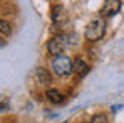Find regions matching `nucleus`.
I'll return each instance as SVG.
<instances>
[{"label":"nucleus","instance_id":"f257e3e1","mask_svg":"<svg viewBox=\"0 0 124 123\" xmlns=\"http://www.w3.org/2000/svg\"><path fill=\"white\" fill-rule=\"evenodd\" d=\"M104 32H106V20L104 17H96L85 25L84 36L89 42H97L99 39H102Z\"/></svg>","mask_w":124,"mask_h":123},{"label":"nucleus","instance_id":"f03ea898","mask_svg":"<svg viewBox=\"0 0 124 123\" xmlns=\"http://www.w3.org/2000/svg\"><path fill=\"white\" fill-rule=\"evenodd\" d=\"M52 71L57 74V76H69L72 71H74V64L70 61V57H67V56H55L54 57V61H52Z\"/></svg>","mask_w":124,"mask_h":123},{"label":"nucleus","instance_id":"7ed1b4c3","mask_svg":"<svg viewBox=\"0 0 124 123\" xmlns=\"http://www.w3.org/2000/svg\"><path fill=\"white\" fill-rule=\"evenodd\" d=\"M65 46H67V37L59 34V36H54L47 41V51L50 56H61L62 51L65 49Z\"/></svg>","mask_w":124,"mask_h":123},{"label":"nucleus","instance_id":"20e7f679","mask_svg":"<svg viewBox=\"0 0 124 123\" xmlns=\"http://www.w3.org/2000/svg\"><path fill=\"white\" fill-rule=\"evenodd\" d=\"M121 10V0H104L99 15L101 17H112Z\"/></svg>","mask_w":124,"mask_h":123},{"label":"nucleus","instance_id":"39448f33","mask_svg":"<svg viewBox=\"0 0 124 123\" xmlns=\"http://www.w3.org/2000/svg\"><path fill=\"white\" fill-rule=\"evenodd\" d=\"M67 20V10L62 5H54L52 7V22L54 24H64Z\"/></svg>","mask_w":124,"mask_h":123},{"label":"nucleus","instance_id":"423d86ee","mask_svg":"<svg viewBox=\"0 0 124 123\" xmlns=\"http://www.w3.org/2000/svg\"><path fill=\"white\" fill-rule=\"evenodd\" d=\"M74 73H76L79 78H84V76L89 73V66H87V62L84 61L82 57H77V59L74 61Z\"/></svg>","mask_w":124,"mask_h":123},{"label":"nucleus","instance_id":"0eeeda50","mask_svg":"<svg viewBox=\"0 0 124 123\" xmlns=\"http://www.w3.org/2000/svg\"><path fill=\"white\" fill-rule=\"evenodd\" d=\"M45 96H47V100L50 103H54V104H61L64 101V95H62L59 89H47V93H45Z\"/></svg>","mask_w":124,"mask_h":123},{"label":"nucleus","instance_id":"6e6552de","mask_svg":"<svg viewBox=\"0 0 124 123\" xmlns=\"http://www.w3.org/2000/svg\"><path fill=\"white\" fill-rule=\"evenodd\" d=\"M35 74H37V79H39L40 84H47V83H50V74H49V71H47L45 67H37Z\"/></svg>","mask_w":124,"mask_h":123},{"label":"nucleus","instance_id":"1a4fd4ad","mask_svg":"<svg viewBox=\"0 0 124 123\" xmlns=\"http://www.w3.org/2000/svg\"><path fill=\"white\" fill-rule=\"evenodd\" d=\"M0 34H2V37H8L10 34H12V25L8 24V22H5V20H2L0 22Z\"/></svg>","mask_w":124,"mask_h":123},{"label":"nucleus","instance_id":"9d476101","mask_svg":"<svg viewBox=\"0 0 124 123\" xmlns=\"http://www.w3.org/2000/svg\"><path fill=\"white\" fill-rule=\"evenodd\" d=\"M91 123H109V120H107V116H106L104 113H97V115L92 116Z\"/></svg>","mask_w":124,"mask_h":123}]
</instances>
